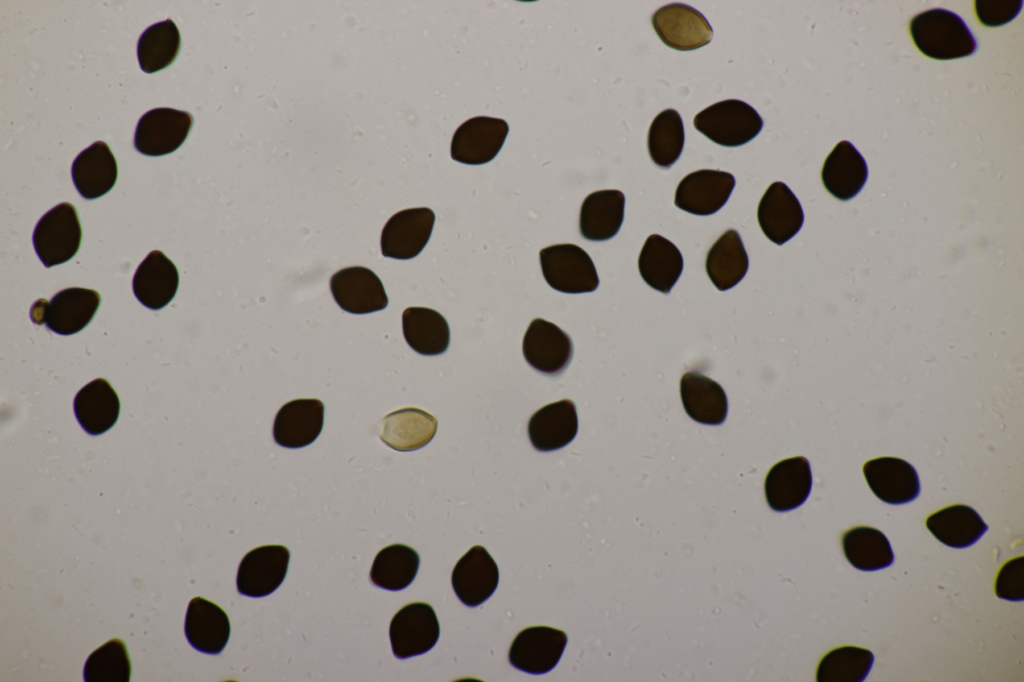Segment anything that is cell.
<instances>
[{
    "label": "cell",
    "mask_w": 1024,
    "mask_h": 682,
    "mask_svg": "<svg viewBox=\"0 0 1024 682\" xmlns=\"http://www.w3.org/2000/svg\"><path fill=\"white\" fill-rule=\"evenodd\" d=\"M624 194L615 189L599 190L583 201L579 216V230L587 240L605 241L614 237L623 222Z\"/></svg>",
    "instance_id": "f1b7e54d"
},
{
    "label": "cell",
    "mask_w": 1024,
    "mask_h": 682,
    "mask_svg": "<svg viewBox=\"0 0 1024 682\" xmlns=\"http://www.w3.org/2000/svg\"><path fill=\"white\" fill-rule=\"evenodd\" d=\"M868 178V167L860 152L849 141L836 144L827 156L821 171L826 190L837 199L855 197Z\"/></svg>",
    "instance_id": "cb8c5ba5"
},
{
    "label": "cell",
    "mask_w": 1024,
    "mask_h": 682,
    "mask_svg": "<svg viewBox=\"0 0 1024 682\" xmlns=\"http://www.w3.org/2000/svg\"><path fill=\"white\" fill-rule=\"evenodd\" d=\"M866 482L881 501L899 505L916 499L920 481L915 468L897 457H878L863 465Z\"/></svg>",
    "instance_id": "ac0fdd59"
},
{
    "label": "cell",
    "mask_w": 1024,
    "mask_h": 682,
    "mask_svg": "<svg viewBox=\"0 0 1024 682\" xmlns=\"http://www.w3.org/2000/svg\"><path fill=\"white\" fill-rule=\"evenodd\" d=\"M997 597L1009 601L1024 599V557H1014L1000 568L995 580Z\"/></svg>",
    "instance_id": "ab89813d"
},
{
    "label": "cell",
    "mask_w": 1024,
    "mask_h": 682,
    "mask_svg": "<svg viewBox=\"0 0 1024 682\" xmlns=\"http://www.w3.org/2000/svg\"><path fill=\"white\" fill-rule=\"evenodd\" d=\"M434 212L427 207L397 212L385 224L381 234L383 256L407 260L424 249L432 234Z\"/></svg>",
    "instance_id": "7c38bea8"
},
{
    "label": "cell",
    "mask_w": 1024,
    "mask_h": 682,
    "mask_svg": "<svg viewBox=\"0 0 1024 682\" xmlns=\"http://www.w3.org/2000/svg\"><path fill=\"white\" fill-rule=\"evenodd\" d=\"M403 334L408 345L427 356L444 353L450 343L449 325L438 311L409 307L402 314Z\"/></svg>",
    "instance_id": "1f68e13d"
},
{
    "label": "cell",
    "mask_w": 1024,
    "mask_h": 682,
    "mask_svg": "<svg viewBox=\"0 0 1024 682\" xmlns=\"http://www.w3.org/2000/svg\"><path fill=\"white\" fill-rule=\"evenodd\" d=\"M418 553L404 544H391L381 549L372 564V583L386 590H402L408 587L418 572Z\"/></svg>",
    "instance_id": "e575fe53"
},
{
    "label": "cell",
    "mask_w": 1024,
    "mask_h": 682,
    "mask_svg": "<svg viewBox=\"0 0 1024 682\" xmlns=\"http://www.w3.org/2000/svg\"><path fill=\"white\" fill-rule=\"evenodd\" d=\"M680 395L686 413L696 422L720 425L725 421L727 396L711 378L695 371L685 373L680 380Z\"/></svg>",
    "instance_id": "484cf974"
},
{
    "label": "cell",
    "mask_w": 1024,
    "mask_h": 682,
    "mask_svg": "<svg viewBox=\"0 0 1024 682\" xmlns=\"http://www.w3.org/2000/svg\"><path fill=\"white\" fill-rule=\"evenodd\" d=\"M651 21L662 42L680 51L705 46L713 36V29L705 16L686 4L665 5L653 14Z\"/></svg>",
    "instance_id": "4fadbf2b"
},
{
    "label": "cell",
    "mask_w": 1024,
    "mask_h": 682,
    "mask_svg": "<svg viewBox=\"0 0 1024 682\" xmlns=\"http://www.w3.org/2000/svg\"><path fill=\"white\" fill-rule=\"evenodd\" d=\"M440 626L431 605L413 602L392 618L389 636L395 657L405 659L426 653L437 643Z\"/></svg>",
    "instance_id": "8992f818"
},
{
    "label": "cell",
    "mask_w": 1024,
    "mask_h": 682,
    "mask_svg": "<svg viewBox=\"0 0 1024 682\" xmlns=\"http://www.w3.org/2000/svg\"><path fill=\"white\" fill-rule=\"evenodd\" d=\"M981 24L989 27L1004 25L1014 19L1022 8L1019 0H978L974 2Z\"/></svg>",
    "instance_id": "60d3db41"
},
{
    "label": "cell",
    "mask_w": 1024,
    "mask_h": 682,
    "mask_svg": "<svg viewBox=\"0 0 1024 682\" xmlns=\"http://www.w3.org/2000/svg\"><path fill=\"white\" fill-rule=\"evenodd\" d=\"M528 436L533 447L542 452L568 445L578 431L575 403L563 399L537 410L528 421Z\"/></svg>",
    "instance_id": "44dd1931"
},
{
    "label": "cell",
    "mask_w": 1024,
    "mask_h": 682,
    "mask_svg": "<svg viewBox=\"0 0 1024 682\" xmlns=\"http://www.w3.org/2000/svg\"><path fill=\"white\" fill-rule=\"evenodd\" d=\"M694 127L714 143L725 147L742 146L758 135L763 120L744 101L728 99L714 103L694 117Z\"/></svg>",
    "instance_id": "7a4b0ae2"
},
{
    "label": "cell",
    "mask_w": 1024,
    "mask_h": 682,
    "mask_svg": "<svg viewBox=\"0 0 1024 682\" xmlns=\"http://www.w3.org/2000/svg\"><path fill=\"white\" fill-rule=\"evenodd\" d=\"M185 636L190 645L206 654H219L230 636V621L226 612L214 602L194 597L188 605Z\"/></svg>",
    "instance_id": "603a6c76"
},
{
    "label": "cell",
    "mask_w": 1024,
    "mask_h": 682,
    "mask_svg": "<svg viewBox=\"0 0 1024 682\" xmlns=\"http://www.w3.org/2000/svg\"><path fill=\"white\" fill-rule=\"evenodd\" d=\"M842 548L850 564L862 571L880 570L894 562L888 538L873 527L856 526L847 530L842 536Z\"/></svg>",
    "instance_id": "836d02e7"
},
{
    "label": "cell",
    "mask_w": 1024,
    "mask_h": 682,
    "mask_svg": "<svg viewBox=\"0 0 1024 682\" xmlns=\"http://www.w3.org/2000/svg\"><path fill=\"white\" fill-rule=\"evenodd\" d=\"M324 404L318 399H295L284 404L273 424V437L286 448H300L315 441L322 431Z\"/></svg>",
    "instance_id": "ffe728a7"
},
{
    "label": "cell",
    "mask_w": 1024,
    "mask_h": 682,
    "mask_svg": "<svg viewBox=\"0 0 1024 682\" xmlns=\"http://www.w3.org/2000/svg\"><path fill=\"white\" fill-rule=\"evenodd\" d=\"M179 273L175 264L161 251H151L138 266L132 281L134 295L145 307L159 310L176 295Z\"/></svg>",
    "instance_id": "7402d4cb"
},
{
    "label": "cell",
    "mask_w": 1024,
    "mask_h": 682,
    "mask_svg": "<svg viewBox=\"0 0 1024 682\" xmlns=\"http://www.w3.org/2000/svg\"><path fill=\"white\" fill-rule=\"evenodd\" d=\"M735 186L731 173L701 169L689 173L678 184L675 205L695 215H711L728 201Z\"/></svg>",
    "instance_id": "5bb4252c"
},
{
    "label": "cell",
    "mask_w": 1024,
    "mask_h": 682,
    "mask_svg": "<svg viewBox=\"0 0 1024 682\" xmlns=\"http://www.w3.org/2000/svg\"><path fill=\"white\" fill-rule=\"evenodd\" d=\"M526 362L546 375H558L569 365L573 356L570 336L556 324L536 318L529 324L522 344Z\"/></svg>",
    "instance_id": "8fae6325"
},
{
    "label": "cell",
    "mask_w": 1024,
    "mask_h": 682,
    "mask_svg": "<svg viewBox=\"0 0 1024 682\" xmlns=\"http://www.w3.org/2000/svg\"><path fill=\"white\" fill-rule=\"evenodd\" d=\"M37 256L46 267L69 261L78 252L82 229L75 207L60 203L45 213L33 232Z\"/></svg>",
    "instance_id": "3957f363"
},
{
    "label": "cell",
    "mask_w": 1024,
    "mask_h": 682,
    "mask_svg": "<svg viewBox=\"0 0 1024 682\" xmlns=\"http://www.w3.org/2000/svg\"><path fill=\"white\" fill-rule=\"evenodd\" d=\"M566 644L567 635L564 631L545 625L530 626L516 635L508 659L516 669L530 674H544L557 665Z\"/></svg>",
    "instance_id": "ba28073f"
},
{
    "label": "cell",
    "mask_w": 1024,
    "mask_h": 682,
    "mask_svg": "<svg viewBox=\"0 0 1024 682\" xmlns=\"http://www.w3.org/2000/svg\"><path fill=\"white\" fill-rule=\"evenodd\" d=\"M71 175L79 194L96 199L108 193L116 183L118 168L109 146L97 141L84 149L72 163Z\"/></svg>",
    "instance_id": "d4e9b609"
},
{
    "label": "cell",
    "mask_w": 1024,
    "mask_h": 682,
    "mask_svg": "<svg viewBox=\"0 0 1024 682\" xmlns=\"http://www.w3.org/2000/svg\"><path fill=\"white\" fill-rule=\"evenodd\" d=\"M508 132L509 126L503 119L487 116L470 118L453 135L451 157L468 165L488 163L499 153Z\"/></svg>",
    "instance_id": "30bf717a"
},
{
    "label": "cell",
    "mask_w": 1024,
    "mask_h": 682,
    "mask_svg": "<svg viewBox=\"0 0 1024 682\" xmlns=\"http://www.w3.org/2000/svg\"><path fill=\"white\" fill-rule=\"evenodd\" d=\"M100 301L96 290L71 287L58 292L49 303L37 301L31 308V318L59 335H72L91 322Z\"/></svg>",
    "instance_id": "5b68a950"
},
{
    "label": "cell",
    "mask_w": 1024,
    "mask_h": 682,
    "mask_svg": "<svg viewBox=\"0 0 1024 682\" xmlns=\"http://www.w3.org/2000/svg\"><path fill=\"white\" fill-rule=\"evenodd\" d=\"M544 279L553 289L580 294L592 292L599 285L595 265L589 254L575 244H556L539 252Z\"/></svg>",
    "instance_id": "277c9868"
},
{
    "label": "cell",
    "mask_w": 1024,
    "mask_h": 682,
    "mask_svg": "<svg viewBox=\"0 0 1024 682\" xmlns=\"http://www.w3.org/2000/svg\"><path fill=\"white\" fill-rule=\"evenodd\" d=\"M748 265L743 242L734 229L727 230L713 243L705 262L708 277L720 291L737 285L744 278Z\"/></svg>",
    "instance_id": "d6a6232c"
},
{
    "label": "cell",
    "mask_w": 1024,
    "mask_h": 682,
    "mask_svg": "<svg viewBox=\"0 0 1024 682\" xmlns=\"http://www.w3.org/2000/svg\"><path fill=\"white\" fill-rule=\"evenodd\" d=\"M193 125L189 112L173 108H155L138 121L134 147L147 156H162L178 149Z\"/></svg>",
    "instance_id": "52a82bcc"
},
{
    "label": "cell",
    "mask_w": 1024,
    "mask_h": 682,
    "mask_svg": "<svg viewBox=\"0 0 1024 682\" xmlns=\"http://www.w3.org/2000/svg\"><path fill=\"white\" fill-rule=\"evenodd\" d=\"M181 37L176 24L167 19L149 26L137 44V57L145 73H154L168 67L177 57Z\"/></svg>",
    "instance_id": "d590c367"
},
{
    "label": "cell",
    "mask_w": 1024,
    "mask_h": 682,
    "mask_svg": "<svg viewBox=\"0 0 1024 682\" xmlns=\"http://www.w3.org/2000/svg\"><path fill=\"white\" fill-rule=\"evenodd\" d=\"M331 293L344 311L366 314L385 309L388 297L379 277L369 268L352 266L334 273Z\"/></svg>",
    "instance_id": "9a60e30c"
},
{
    "label": "cell",
    "mask_w": 1024,
    "mask_h": 682,
    "mask_svg": "<svg viewBox=\"0 0 1024 682\" xmlns=\"http://www.w3.org/2000/svg\"><path fill=\"white\" fill-rule=\"evenodd\" d=\"M289 560L290 552L284 545L269 544L252 549L238 568V592L249 597L273 593L285 579Z\"/></svg>",
    "instance_id": "9c48e42d"
},
{
    "label": "cell",
    "mask_w": 1024,
    "mask_h": 682,
    "mask_svg": "<svg viewBox=\"0 0 1024 682\" xmlns=\"http://www.w3.org/2000/svg\"><path fill=\"white\" fill-rule=\"evenodd\" d=\"M644 282L653 289L669 293L683 270L680 250L668 239L652 234L647 237L638 259Z\"/></svg>",
    "instance_id": "4dcf8cb0"
},
{
    "label": "cell",
    "mask_w": 1024,
    "mask_h": 682,
    "mask_svg": "<svg viewBox=\"0 0 1024 682\" xmlns=\"http://www.w3.org/2000/svg\"><path fill=\"white\" fill-rule=\"evenodd\" d=\"M912 40L925 56L952 60L970 56L977 42L962 18L942 8L914 16L909 25Z\"/></svg>",
    "instance_id": "6da1fadb"
},
{
    "label": "cell",
    "mask_w": 1024,
    "mask_h": 682,
    "mask_svg": "<svg viewBox=\"0 0 1024 682\" xmlns=\"http://www.w3.org/2000/svg\"><path fill=\"white\" fill-rule=\"evenodd\" d=\"M812 488L809 461L803 456L776 463L768 472L764 491L771 509L784 512L796 509L808 498Z\"/></svg>",
    "instance_id": "d6986e66"
},
{
    "label": "cell",
    "mask_w": 1024,
    "mask_h": 682,
    "mask_svg": "<svg viewBox=\"0 0 1024 682\" xmlns=\"http://www.w3.org/2000/svg\"><path fill=\"white\" fill-rule=\"evenodd\" d=\"M73 407L81 427L90 435H100L116 423L120 401L110 383L104 378H97L80 389Z\"/></svg>",
    "instance_id": "4316f807"
},
{
    "label": "cell",
    "mask_w": 1024,
    "mask_h": 682,
    "mask_svg": "<svg viewBox=\"0 0 1024 682\" xmlns=\"http://www.w3.org/2000/svg\"><path fill=\"white\" fill-rule=\"evenodd\" d=\"M685 141L684 125L680 114L665 109L652 121L647 138L649 155L661 168H670L680 157Z\"/></svg>",
    "instance_id": "74e56055"
},
{
    "label": "cell",
    "mask_w": 1024,
    "mask_h": 682,
    "mask_svg": "<svg viewBox=\"0 0 1024 682\" xmlns=\"http://www.w3.org/2000/svg\"><path fill=\"white\" fill-rule=\"evenodd\" d=\"M437 425L431 414L408 407L387 414L380 422L379 436L392 449L413 451L432 440Z\"/></svg>",
    "instance_id": "83f0119b"
},
{
    "label": "cell",
    "mask_w": 1024,
    "mask_h": 682,
    "mask_svg": "<svg viewBox=\"0 0 1024 682\" xmlns=\"http://www.w3.org/2000/svg\"><path fill=\"white\" fill-rule=\"evenodd\" d=\"M86 682H129L131 662L125 643L111 639L87 658L83 671Z\"/></svg>",
    "instance_id": "f35d334b"
},
{
    "label": "cell",
    "mask_w": 1024,
    "mask_h": 682,
    "mask_svg": "<svg viewBox=\"0 0 1024 682\" xmlns=\"http://www.w3.org/2000/svg\"><path fill=\"white\" fill-rule=\"evenodd\" d=\"M926 527L941 543L952 548H966L976 543L988 526L972 507L954 504L926 518Z\"/></svg>",
    "instance_id": "f546056e"
},
{
    "label": "cell",
    "mask_w": 1024,
    "mask_h": 682,
    "mask_svg": "<svg viewBox=\"0 0 1024 682\" xmlns=\"http://www.w3.org/2000/svg\"><path fill=\"white\" fill-rule=\"evenodd\" d=\"M498 581V566L481 545L471 547L458 560L451 576L455 594L469 607L485 602L496 590Z\"/></svg>",
    "instance_id": "2e32d148"
},
{
    "label": "cell",
    "mask_w": 1024,
    "mask_h": 682,
    "mask_svg": "<svg viewBox=\"0 0 1024 682\" xmlns=\"http://www.w3.org/2000/svg\"><path fill=\"white\" fill-rule=\"evenodd\" d=\"M873 661L874 655L869 649L852 645L840 646L829 651L820 660L816 680L861 682L869 674Z\"/></svg>",
    "instance_id": "8d00e7d4"
},
{
    "label": "cell",
    "mask_w": 1024,
    "mask_h": 682,
    "mask_svg": "<svg viewBox=\"0 0 1024 682\" xmlns=\"http://www.w3.org/2000/svg\"><path fill=\"white\" fill-rule=\"evenodd\" d=\"M757 218L764 235L773 243L782 245L799 232L804 222V213L791 189L785 183L776 181L763 194Z\"/></svg>",
    "instance_id": "e0dca14e"
}]
</instances>
